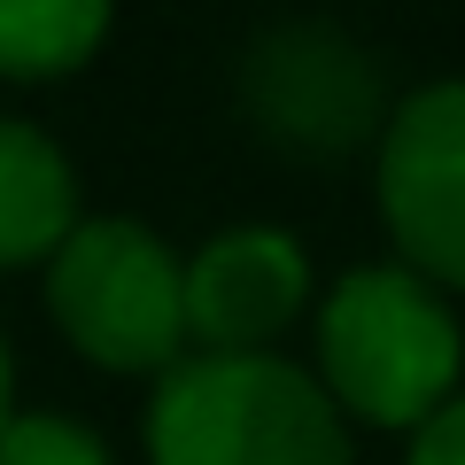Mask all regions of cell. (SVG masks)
<instances>
[{
    "label": "cell",
    "instance_id": "1",
    "mask_svg": "<svg viewBox=\"0 0 465 465\" xmlns=\"http://www.w3.org/2000/svg\"><path fill=\"white\" fill-rule=\"evenodd\" d=\"M465 326L411 264H365L318 302V388L341 419L419 434L458 403Z\"/></svg>",
    "mask_w": 465,
    "mask_h": 465
},
{
    "label": "cell",
    "instance_id": "2",
    "mask_svg": "<svg viewBox=\"0 0 465 465\" xmlns=\"http://www.w3.org/2000/svg\"><path fill=\"white\" fill-rule=\"evenodd\" d=\"M155 465H349V419L287 357H179L148 403Z\"/></svg>",
    "mask_w": 465,
    "mask_h": 465
},
{
    "label": "cell",
    "instance_id": "3",
    "mask_svg": "<svg viewBox=\"0 0 465 465\" xmlns=\"http://www.w3.org/2000/svg\"><path fill=\"white\" fill-rule=\"evenodd\" d=\"M47 311L78 357L163 381L186 349V272L133 217H78L47 256Z\"/></svg>",
    "mask_w": 465,
    "mask_h": 465
},
{
    "label": "cell",
    "instance_id": "4",
    "mask_svg": "<svg viewBox=\"0 0 465 465\" xmlns=\"http://www.w3.org/2000/svg\"><path fill=\"white\" fill-rule=\"evenodd\" d=\"M249 116L264 124V140L295 155H341L357 140L388 133L381 109V63L357 39L326 32V24H280L249 47L241 70Z\"/></svg>",
    "mask_w": 465,
    "mask_h": 465
},
{
    "label": "cell",
    "instance_id": "5",
    "mask_svg": "<svg viewBox=\"0 0 465 465\" xmlns=\"http://www.w3.org/2000/svg\"><path fill=\"white\" fill-rule=\"evenodd\" d=\"M381 210L427 287H465V78L388 109Z\"/></svg>",
    "mask_w": 465,
    "mask_h": 465
},
{
    "label": "cell",
    "instance_id": "6",
    "mask_svg": "<svg viewBox=\"0 0 465 465\" xmlns=\"http://www.w3.org/2000/svg\"><path fill=\"white\" fill-rule=\"evenodd\" d=\"M179 272L194 357H272V341L311 311V256L280 225H225Z\"/></svg>",
    "mask_w": 465,
    "mask_h": 465
},
{
    "label": "cell",
    "instance_id": "7",
    "mask_svg": "<svg viewBox=\"0 0 465 465\" xmlns=\"http://www.w3.org/2000/svg\"><path fill=\"white\" fill-rule=\"evenodd\" d=\"M78 225V179L70 155L39 124L0 116V272L47 264Z\"/></svg>",
    "mask_w": 465,
    "mask_h": 465
},
{
    "label": "cell",
    "instance_id": "8",
    "mask_svg": "<svg viewBox=\"0 0 465 465\" xmlns=\"http://www.w3.org/2000/svg\"><path fill=\"white\" fill-rule=\"evenodd\" d=\"M109 39L94 0H8L0 8V78H63Z\"/></svg>",
    "mask_w": 465,
    "mask_h": 465
},
{
    "label": "cell",
    "instance_id": "9",
    "mask_svg": "<svg viewBox=\"0 0 465 465\" xmlns=\"http://www.w3.org/2000/svg\"><path fill=\"white\" fill-rule=\"evenodd\" d=\"M0 465H116L94 427L63 411H8L0 427Z\"/></svg>",
    "mask_w": 465,
    "mask_h": 465
},
{
    "label": "cell",
    "instance_id": "10",
    "mask_svg": "<svg viewBox=\"0 0 465 465\" xmlns=\"http://www.w3.org/2000/svg\"><path fill=\"white\" fill-rule=\"evenodd\" d=\"M403 465H465V396L411 434V458H403Z\"/></svg>",
    "mask_w": 465,
    "mask_h": 465
},
{
    "label": "cell",
    "instance_id": "11",
    "mask_svg": "<svg viewBox=\"0 0 465 465\" xmlns=\"http://www.w3.org/2000/svg\"><path fill=\"white\" fill-rule=\"evenodd\" d=\"M16 411V357H8V333H0V427Z\"/></svg>",
    "mask_w": 465,
    "mask_h": 465
}]
</instances>
